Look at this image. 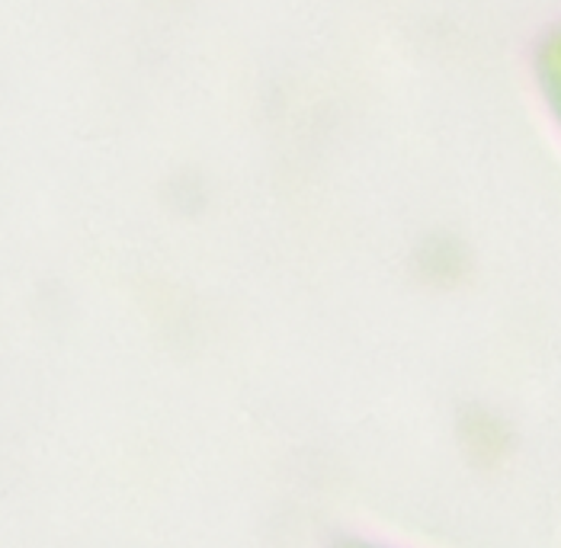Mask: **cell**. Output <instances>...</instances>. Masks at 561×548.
I'll return each mask as SVG.
<instances>
[{"instance_id":"obj_1","label":"cell","mask_w":561,"mask_h":548,"mask_svg":"<svg viewBox=\"0 0 561 548\" xmlns=\"http://www.w3.org/2000/svg\"><path fill=\"white\" fill-rule=\"evenodd\" d=\"M529 81H533L546 123L561 138V20L546 26L539 33V39L533 43Z\"/></svg>"}]
</instances>
